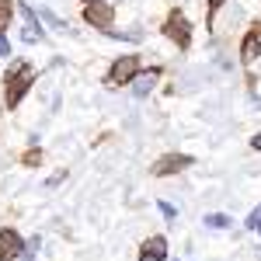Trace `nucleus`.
<instances>
[{"mask_svg":"<svg viewBox=\"0 0 261 261\" xmlns=\"http://www.w3.org/2000/svg\"><path fill=\"white\" fill-rule=\"evenodd\" d=\"M161 213L167 216V220H174V216H178V209H174V205H167V202H161Z\"/></svg>","mask_w":261,"mask_h":261,"instance_id":"nucleus-16","label":"nucleus"},{"mask_svg":"<svg viewBox=\"0 0 261 261\" xmlns=\"http://www.w3.org/2000/svg\"><path fill=\"white\" fill-rule=\"evenodd\" d=\"M258 49H261V24H254V28L244 35V42H241V60L244 63L258 60Z\"/></svg>","mask_w":261,"mask_h":261,"instance_id":"nucleus-7","label":"nucleus"},{"mask_svg":"<svg viewBox=\"0 0 261 261\" xmlns=\"http://www.w3.org/2000/svg\"><path fill=\"white\" fill-rule=\"evenodd\" d=\"M24 254V244L21 237L7 226V230H0V261H11V258H21Z\"/></svg>","mask_w":261,"mask_h":261,"instance_id":"nucleus-6","label":"nucleus"},{"mask_svg":"<svg viewBox=\"0 0 261 261\" xmlns=\"http://www.w3.org/2000/svg\"><path fill=\"white\" fill-rule=\"evenodd\" d=\"M202 223H205V226H213V230H226V226H233V220H230V216H223V213H209Z\"/></svg>","mask_w":261,"mask_h":261,"instance_id":"nucleus-10","label":"nucleus"},{"mask_svg":"<svg viewBox=\"0 0 261 261\" xmlns=\"http://www.w3.org/2000/svg\"><path fill=\"white\" fill-rule=\"evenodd\" d=\"M35 84V70L32 63H14L7 73V108H18L21 98L28 94V87Z\"/></svg>","mask_w":261,"mask_h":261,"instance_id":"nucleus-1","label":"nucleus"},{"mask_svg":"<svg viewBox=\"0 0 261 261\" xmlns=\"http://www.w3.org/2000/svg\"><path fill=\"white\" fill-rule=\"evenodd\" d=\"M11 11H14V7H11V0H0V32L11 24Z\"/></svg>","mask_w":261,"mask_h":261,"instance_id":"nucleus-11","label":"nucleus"},{"mask_svg":"<svg viewBox=\"0 0 261 261\" xmlns=\"http://www.w3.org/2000/svg\"><path fill=\"white\" fill-rule=\"evenodd\" d=\"M42 18L49 21L53 28H63V32H66V21H60V18H56V14H49V11H42Z\"/></svg>","mask_w":261,"mask_h":261,"instance_id":"nucleus-14","label":"nucleus"},{"mask_svg":"<svg viewBox=\"0 0 261 261\" xmlns=\"http://www.w3.org/2000/svg\"><path fill=\"white\" fill-rule=\"evenodd\" d=\"M0 56H11V42H7L4 32H0Z\"/></svg>","mask_w":261,"mask_h":261,"instance_id":"nucleus-15","label":"nucleus"},{"mask_svg":"<svg viewBox=\"0 0 261 261\" xmlns=\"http://www.w3.org/2000/svg\"><path fill=\"white\" fill-rule=\"evenodd\" d=\"M164 32H167V39L171 42H178L181 49H188V42H192V28H188V21H185V14H171L167 18V24H164Z\"/></svg>","mask_w":261,"mask_h":261,"instance_id":"nucleus-4","label":"nucleus"},{"mask_svg":"<svg viewBox=\"0 0 261 261\" xmlns=\"http://www.w3.org/2000/svg\"><path fill=\"white\" fill-rule=\"evenodd\" d=\"M84 18L91 21L94 28H112V18H115V11L108 7V0H87V7H84Z\"/></svg>","mask_w":261,"mask_h":261,"instance_id":"nucleus-3","label":"nucleus"},{"mask_svg":"<svg viewBox=\"0 0 261 261\" xmlns=\"http://www.w3.org/2000/svg\"><path fill=\"white\" fill-rule=\"evenodd\" d=\"M153 84H157V70H150V73H136V81H133V94H136V98H146V94L153 91Z\"/></svg>","mask_w":261,"mask_h":261,"instance_id":"nucleus-9","label":"nucleus"},{"mask_svg":"<svg viewBox=\"0 0 261 261\" xmlns=\"http://www.w3.org/2000/svg\"><path fill=\"white\" fill-rule=\"evenodd\" d=\"M247 230H254V233H261V209H254V213L247 216Z\"/></svg>","mask_w":261,"mask_h":261,"instance_id":"nucleus-12","label":"nucleus"},{"mask_svg":"<svg viewBox=\"0 0 261 261\" xmlns=\"http://www.w3.org/2000/svg\"><path fill=\"white\" fill-rule=\"evenodd\" d=\"M185 167H192V157H188V153H167V157H161L150 171H153L157 178H164V174H178Z\"/></svg>","mask_w":261,"mask_h":261,"instance_id":"nucleus-5","label":"nucleus"},{"mask_svg":"<svg viewBox=\"0 0 261 261\" xmlns=\"http://www.w3.org/2000/svg\"><path fill=\"white\" fill-rule=\"evenodd\" d=\"M251 146H254V150H261V133L254 136V140H251Z\"/></svg>","mask_w":261,"mask_h":261,"instance_id":"nucleus-18","label":"nucleus"},{"mask_svg":"<svg viewBox=\"0 0 261 261\" xmlns=\"http://www.w3.org/2000/svg\"><path fill=\"white\" fill-rule=\"evenodd\" d=\"M167 258V241L164 237H150L140 251V261H164Z\"/></svg>","mask_w":261,"mask_h":261,"instance_id":"nucleus-8","label":"nucleus"},{"mask_svg":"<svg viewBox=\"0 0 261 261\" xmlns=\"http://www.w3.org/2000/svg\"><path fill=\"white\" fill-rule=\"evenodd\" d=\"M226 0H209V14H205V24H213V18H216V11H220Z\"/></svg>","mask_w":261,"mask_h":261,"instance_id":"nucleus-13","label":"nucleus"},{"mask_svg":"<svg viewBox=\"0 0 261 261\" xmlns=\"http://www.w3.org/2000/svg\"><path fill=\"white\" fill-rule=\"evenodd\" d=\"M136 73H140V56H122V60L112 63V70H108V84H112V87L133 84V81H136Z\"/></svg>","mask_w":261,"mask_h":261,"instance_id":"nucleus-2","label":"nucleus"},{"mask_svg":"<svg viewBox=\"0 0 261 261\" xmlns=\"http://www.w3.org/2000/svg\"><path fill=\"white\" fill-rule=\"evenodd\" d=\"M35 251H39V237H35V241H32V244H28V247H24V258H32Z\"/></svg>","mask_w":261,"mask_h":261,"instance_id":"nucleus-17","label":"nucleus"}]
</instances>
